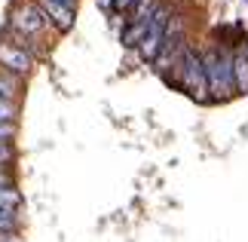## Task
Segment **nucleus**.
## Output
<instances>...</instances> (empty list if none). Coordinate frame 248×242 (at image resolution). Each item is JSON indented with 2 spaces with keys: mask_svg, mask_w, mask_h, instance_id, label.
<instances>
[{
  "mask_svg": "<svg viewBox=\"0 0 248 242\" xmlns=\"http://www.w3.org/2000/svg\"><path fill=\"white\" fill-rule=\"evenodd\" d=\"M40 3H43V16H49L59 31H71V25H74V9L71 6L55 3V0H40Z\"/></svg>",
  "mask_w": 248,
  "mask_h": 242,
  "instance_id": "nucleus-7",
  "label": "nucleus"
},
{
  "mask_svg": "<svg viewBox=\"0 0 248 242\" xmlns=\"http://www.w3.org/2000/svg\"><path fill=\"white\" fill-rule=\"evenodd\" d=\"M0 65H3V71H9V74H28L34 59L16 43H0Z\"/></svg>",
  "mask_w": 248,
  "mask_h": 242,
  "instance_id": "nucleus-5",
  "label": "nucleus"
},
{
  "mask_svg": "<svg viewBox=\"0 0 248 242\" xmlns=\"http://www.w3.org/2000/svg\"><path fill=\"white\" fill-rule=\"evenodd\" d=\"M205 65V77H208V98L212 101H230L236 92V80H233V52L224 46H215L202 55Z\"/></svg>",
  "mask_w": 248,
  "mask_h": 242,
  "instance_id": "nucleus-1",
  "label": "nucleus"
},
{
  "mask_svg": "<svg viewBox=\"0 0 248 242\" xmlns=\"http://www.w3.org/2000/svg\"><path fill=\"white\" fill-rule=\"evenodd\" d=\"M0 187H13V175L6 169H0Z\"/></svg>",
  "mask_w": 248,
  "mask_h": 242,
  "instance_id": "nucleus-14",
  "label": "nucleus"
},
{
  "mask_svg": "<svg viewBox=\"0 0 248 242\" xmlns=\"http://www.w3.org/2000/svg\"><path fill=\"white\" fill-rule=\"evenodd\" d=\"M18 206H22V193H18L16 187H0V209L16 211Z\"/></svg>",
  "mask_w": 248,
  "mask_h": 242,
  "instance_id": "nucleus-8",
  "label": "nucleus"
},
{
  "mask_svg": "<svg viewBox=\"0 0 248 242\" xmlns=\"http://www.w3.org/2000/svg\"><path fill=\"white\" fill-rule=\"evenodd\" d=\"M169 22H171L169 6H156V9H154V16L147 18L144 40L138 43V49H141V55H144L147 62H156L159 46H163V37H166V31H169Z\"/></svg>",
  "mask_w": 248,
  "mask_h": 242,
  "instance_id": "nucleus-3",
  "label": "nucleus"
},
{
  "mask_svg": "<svg viewBox=\"0 0 248 242\" xmlns=\"http://www.w3.org/2000/svg\"><path fill=\"white\" fill-rule=\"evenodd\" d=\"M13 160H16V150H13V144H0V169H6Z\"/></svg>",
  "mask_w": 248,
  "mask_h": 242,
  "instance_id": "nucleus-12",
  "label": "nucleus"
},
{
  "mask_svg": "<svg viewBox=\"0 0 248 242\" xmlns=\"http://www.w3.org/2000/svg\"><path fill=\"white\" fill-rule=\"evenodd\" d=\"M233 80H236V92L248 95V40L236 43L233 49Z\"/></svg>",
  "mask_w": 248,
  "mask_h": 242,
  "instance_id": "nucleus-6",
  "label": "nucleus"
},
{
  "mask_svg": "<svg viewBox=\"0 0 248 242\" xmlns=\"http://www.w3.org/2000/svg\"><path fill=\"white\" fill-rule=\"evenodd\" d=\"M16 117H18L16 104L13 101H0V123H16Z\"/></svg>",
  "mask_w": 248,
  "mask_h": 242,
  "instance_id": "nucleus-11",
  "label": "nucleus"
},
{
  "mask_svg": "<svg viewBox=\"0 0 248 242\" xmlns=\"http://www.w3.org/2000/svg\"><path fill=\"white\" fill-rule=\"evenodd\" d=\"M178 74H181V89H184L193 101H212L208 98V77H205V65L202 55L196 49H184L178 59Z\"/></svg>",
  "mask_w": 248,
  "mask_h": 242,
  "instance_id": "nucleus-2",
  "label": "nucleus"
},
{
  "mask_svg": "<svg viewBox=\"0 0 248 242\" xmlns=\"http://www.w3.org/2000/svg\"><path fill=\"white\" fill-rule=\"evenodd\" d=\"M43 25H46V16L34 3H22L13 9V28L18 34H37V31H43Z\"/></svg>",
  "mask_w": 248,
  "mask_h": 242,
  "instance_id": "nucleus-4",
  "label": "nucleus"
},
{
  "mask_svg": "<svg viewBox=\"0 0 248 242\" xmlns=\"http://www.w3.org/2000/svg\"><path fill=\"white\" fill-rule=\"evenodd\" d=\"M16 230H18L16 211H3V209H0V233H16Z\"/></svg>",
  "mask_w": 248,
  "mask_h": 242,
  "instance_id": "nucleus-10",
  "label": "nucleus"
},
{
  "mask_svg": "<svg viewBox=\"0 0 248 242\" xmlns=\"http://www.w3.org/2000/svg\"><path fill=\"white\" fill-rule=\"evenodd\" d=\"M16 92H18V80L3 71V74H0V101H13Z\"/></svg>",
  "mask_w": 248,
  "mask_h": 242,
  "instance_id": "nucleus-9",
  "label": "nucleus"
},
{
  "mask_svg": "<svg viewBox=\"0 0 248 242\" xmlns=\"http://www.w3.org/2000/svg\"><path fill=\"white\" fill-rule=\"evenodd\" d=\"M13 135H16V123H0V144H9Z\"/></svg>",
  "mask_w": 248,
  "mask_h": 242,
  "instance_id": "nucleus-13",
  "label": "nucleus"
},
{
  "mask_svg": "<svg viewBox=\"0 0 248 242\" xmlns=\"http://www.w3.org/2000/svg\"><path fill=\"white\" fill-rule=\"evenodd\" d=\"M55 3H64V6H74V0H55Z\"/></svg>",
  "mask_w": 248,
  "mask_h": 242,
  "instance_id": "nucleus-15",
  "label": "nucleus"
}]
</instances>
